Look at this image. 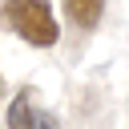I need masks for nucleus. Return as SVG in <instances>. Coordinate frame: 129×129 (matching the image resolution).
I'll return each instance as SVG.
<instances>
[{
  "mask_svg": "<svg viewBox=\"0 0 129 129\" xmlns=\"http://www.w3.org/2000/svg\"><path fill=\"white\" fill-rule=\"evenodd\" d=\"M4 20H8V28H12L16 36H24V40L36 44V48L56 44V36H60L48 0H8V4H4Z\"/></svg>",
  "mask_w": 129,
  "mask_h": 129,
  "instance_id": "obj_1",
  "label": "nucleus"
},
{
  "mask_svg": "<svg viewBox=\"0 0 129 129\" xmlns=\"http://www.w3.org/2000/svg\"><path fill=\"white\" fill-rule=\"evenodd\" d=\"M8 129H56V117L36 105L32 93H20L8 105Z\"/></svg>",
  "mask_w": 129,
  "mask_h": 129,
  "instance_id": "obj_2",
  "label": "nucleus"
},
{
  "mask_svg": "<svg viewBox=\"0 0 129 129\" xmlns=\"http://www.w3.org/2000/svg\"><path fill=\"white\" fill-rule=\"evenodd\" d=\"M0 93H4V77H0Z\"/></svg>",
  "mask_w": 129,
  "mask_h": 129,
  "instance_id": "obj_4",
  "label": "nucleus"
},
{
  "mask_svg": "<svg viewBox=\"0 0 129 129\" xmlns=\"http://www.w3.org/2000/svg\"><path fill=\"white\" fill-rule=\"evenodd\" d=\"M64 12L77 28H97L101 24V12H105V0H64Z\"/></svg>",
  "mask_w": 129,
  "mask_h": 129,
  "instance_id": "obj_3",
  "label": "nucleus"
}]
</instances>
